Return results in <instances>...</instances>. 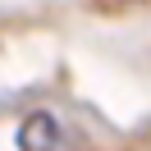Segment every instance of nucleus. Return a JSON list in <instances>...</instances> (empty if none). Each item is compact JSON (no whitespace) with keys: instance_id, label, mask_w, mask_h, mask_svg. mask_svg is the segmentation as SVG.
I'll return each instance as SVG.
<instances>
[{"instance_id":"nucleus-1","label":"nucleus","mask_w":151,"mask_h":151,"mask_svg":"<svg viewBox=\"0 0 151 151\" xmlns=\"http://www.w3.org/2000/svg\"><path fill=\"white\" fill-rule=\"evenodd\" d=\"M19 147L23 151H55L60 147V124H55V114H46V110L28 114L23 128H19Z\"/></svg>"}]
</instances>
